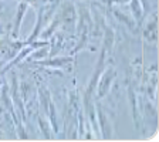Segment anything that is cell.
I'll list each match as a JSON object with an SVG mask.
<instances>
[{
  "label": "cell",
  "instance_id": "6da1fadb",
  "mask_svg": "<svg viewBox=\"0 0 159 142\" xmlns=\"http://www.w3.org/2000/svg\"><path fill=\"white\" fill-rule=\"evenodd\" d=\"M77 34H78V44L73 50V54L78 53L80 50H83L88 44L89 33L93 29V16H91V10L85 4H78L77 7Z\"/></svg>",
  "mask_w": 159,
  "mask_h": 142
},
{
  "label": "cell",
  "instance_id": "7a4b0ae2",
  "mask_svg": "<svg viewBox=\"0 0 159 142\" xmlns=\"http://www.w3.org/2000/svg\"><path fill=\"white\" fill-rule=\"evenodd\" d=\"M108 54L109 53L102 47V48H101V53H99V57H98V61H97V64H95V68H94L93 77H91V80H89L85 93H84V107L89 105V104L93 103V97H94V94H95L97 83H98L99 77H101V74H102L104 70H105L107 57H108Z\"/></svg>",
  "mask_w": 159,
  "mask_h": 142
},
{
  "label": "cell",
  "instance_id": "3957f363",
  "mask_svg": "<svg viewBox=\"0 0 159 142\" xmlns=\"http://www.w3.org/2000/svg\"><path fill=\"white\" fill-rule=\"evenodd\" d=\"M115 77H116V73H115V70L114 68L109 67V68L104 70V73L101 74L98 83H97V88H95L97 98L101 99L109 93V89H111V85H112Z\"/></svg>",
  "mask_w": 159,
  "mask_h": 142
},
{
  "label": "cell",
  "instance_id": "277c9868",
  "mask_svg": "<svg viewBox=\"0 0 159 142\" xmlns=\"http://www.w3.org/2000/svg\"><path fill=\"white\" fill-rule=\"evenodd\" d=\"M47 44H48V41H46V40H43V41H33V43H29V46L26 47V48H23V50H20V53L17 54L16 57H14L11 61H10L9 64H6V66L2 68V71H0V76H3L6 71H9L10 68L13 66H17V64L21 61V60H24L29 54H31L34 51L36 48H40V47H46Z\"/></svg>",
  "mask_w": 159,
  "mask_h": 142
},
{
  "label": "cell",
  "instance_id": "5b68a950",
  "mask_svg": "<svg viewBox=\"0 0 159 142\" xmlns=\"http://www.w3.org/2000/svg\"><path fill=\"white\" fill-rule=\"evenodd\" d=\"M95 114H97V122H98V129L101 131V138L104 139H111L112 138V125L109 122L107 114L104 112L101 104H95Z\"/></svg>",
  "mask_w": 159,
  "mask_h": 142
},
{
  "label": "cell",
  "instance_id": "8992f818",
  "mask_svg": "<svg viewBox=\"0 0 159 142\" xmlns=\"http://www.w3.org/2000/svg\"><path fill=\"white\" fill-rule=\"evenodd\" d=\"M60 20L61 24H75L77 21V9L71 2H66L60 9Z\"/></svg>",
  "mask_w": 159,
  "mask_h": 142
},
{
  "label": "cell",
  "instance_id": "52a82bcc",
  "mask_svg": "<svg viewBox=\"0 0 159 142\" xmlns=\"http://www.w3.org/2000/svg\"><path fill=\"white\" fill-rule=\"evenodd\" d=\"M27 10H29V2L26 0H21L17 6L16 10V19H14V26H13V39H17L20 33V27L23 24V19L26 16Z\"/></svg>",
  "mask_w": 159,
  "mask_h": 142
},
{
  "label": "cell",
  "instance_id": "ba28073f",
  "mask_svg": "<svg viewBox=\"0 0 159 142\" xmlns=\"http://www.w3.org/2000/svg\"><path fill=\"white\" fill-rule=\"evenodd\" d=\"M143 39L151 41V43H156L158 41V16L156 14H153L152 19L148 20V23L145 24Z\"/></svg>",
  "mask_w": 159,
  "mask_h": 142
},
{
  "label": "cell",
  "instance_id": "9c48e42d",
  "mask_svg": "<svg viewBox=\"0 0 159 142\" xmlns=\"http://www.w3.org/2000/svg\"><path fill=\"white\" fill-rule=\"evenodd\" d=\"M43 23H44V7H40L39 11H37V21H36V26H34V29H33V31H31V34H30L29 39H27L26 44L36 41L37 37H39L40 33H41V29H43Z\"/></svg>",
  "mask_w": 159,
  "mask_h": 142
},
{
  "label": "cell",
  "instance_id": "30bf717a",
  "mask_svg": "<svg viewBox=\"0 0 159 142\" xmlns=\"http://www.w3.org/2000/svg\"><path fill=\"white\" fill-rule=\"evenodd\" d=\"M128 95H129V103L132 107V118H134V124H135V128L139 129L141 128V119L138 115V99H136V94L134 91V88L129 85L128 88Z\"/></svg>",
  "mask_w": 159,
  "mask_h": 142
},
{
  "label": "cell",
  "instance_id": "8fae6325",
  "mask_svg": "<svg viewBox=\"0 0 159 142\" xmlns=\"http://www.w3.org/2000/svg\"><path fill=\"white\" fill-rule=\"evenodd\" d=\"M74 61L73 57H58V58H51V60H40L36 64H40V66H46V67H63L66 64H71Z\"/></svg>",
  "mask_w": 159,
  "mask_h": 142
},
{
  "label": "cell",
  "instance_id": "7c38bea8",
  "mask_svg": "<svg viewBox=\"0 0 159 142\" xmlns=\"http://www.w3.org/2000/svg\"><path fill=\"white\" fill-rule=\"evenodd\" d=\"M129 7H131V11H132L134 20L136 21V24H141L143 17H145V11H143L141 0H129Z\"/></svg>",
  "mask_w": 159,
  "mask_h": 142
},
{
  "label": "cell",
  "instance_id": "4fadbf2b",
  "mask_svg": "<svg viewBox=\"0 0 159 142\" xmlns=\"http://www.w3.org/2000/svg\"><path fill=\"white\" fill-rule=\"evenodd\" d=\"M143 111H145V114L148 115V121L152 124L153 129H156V125H158V111H156V108L149 103V101H145Z\"/></svg>",
  "mask_w": 159,
  "mask_h": 142
},
{
  "label": "cell",
  "instance_id": "5bb4252c",
  "mask_svg": "<svg viewBox=\"0 0 159 142\" xmlns=\"http://www.w3.org/2000/svg\"><path fill=\"white\" fill-rule=\"evenodd\" d=\"M60 24H61V20H60V16L57 14V16H54L53 21H51V23L48 24V27H47L46 31H44V33H40V36H39V37H41V39H46V40H47L50 36H51V34L54 33V31H56L57 27H58Z\"/></svg>",
  "mask_w": 159,
  "mask_h": 142
},
{
  "label": "cell",
  "instance_id": "9a60e30c",
  "mask_svg": "<svg viewBox=\"0 0 159 142\" xmlns=\"http://www.w3.org/2000/svg\"><path fill=\"white\" fill-rule=\"evenodd\" d=\"M114 14L116 16V19L118 20H121L122 23H125L126 24V27H128L129 30H135L136 29V21L134 19H131V17H128L126 14H124L122 11H119V10H114Z\"/></svg>",
  "mask_w": 159,
  "mask_h": 142
},
{
  "label": "cell",
  "instance_id": "2e32d148",
  "mask_svg": "<svg viewBox=\"0 0 159 142\" xmlns=\"http://www.w3.org/2000/svg\"><path fill=\"white\" fill-rule=\"evenodd\" d=\"M39 125H40V129H41V132H43L44 138H46V139H53L54 138V135L51 134L53 128H51L50 122H46V119L40 117V118H39Z\"/></svg>",
  "mask_w": 159,
  "mask_h": 142
},
{
  "label": "cell",
  "instance_id": "e0dca14e",
  "mask_svg": "<svg viewBox=\"0 0 159 142\" xmlns=\"http://www.w3.org/2000/svg\"><path fill=\"white\" fill-rule=\"evenodd\" d=\"M129 0H105V3L108 6H112V4H124V3H128Z\"/></svg>",
  "mask_w": 159,
  "mask_h": 142
},
{
  "label": "cell",
  "instance_id": "ac0fdd59",
  "mask_svg": "<svg viewBox=\"0 0 159 142\" xmlns=\"http://www.w3.org/2000/svg\"><path fill=\"white\" fill-rule=\"evenodd\" d=\"M41 57H46V48H41V47H40L39 51H37L36 54H33V58L39 60V58H41Z\"/></svg>",
  "mask_w": 159,
  "mask_h": 142
},
{
  "label": "cell",
  "instance_id": "d6986e66",
  "mask_svg": "<svg viewBox=\"0 0 159 142\" xmlns=\"http://www.w3.org/2000/svg\"><path fill=\"white\" fill-rule=\"evenodd\" d=\"M98 2H102V3H105V0H98Z\"/></svg>",
  "mask_w": 159,
  "mask_h": 142
},
{
  "label": "cell",
  "instance_id": "ffe728a7",
  "mask_svg": "<svg viewBox=\"0 0 159 142\" xmlns=\"http://www.w3.org/2000/svg\"><path fill=\"white\" fill-rule=\"evenodd\" d=\"M0 121H2V118H0Z\"/></svg>",
  "mask_w": 159,
  "mask_h": 142
}]
</instances>
